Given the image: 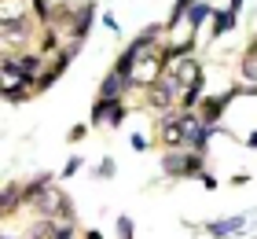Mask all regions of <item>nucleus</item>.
I'll list each match as a JSON object with an SVG mask.
<instances>
[{"mask_svg":"<svg viewBox=\"0 0 257 239\" xmlns=\"http://www.w3.org/2000/svg\"><path fill=\"white\" fill-rule=\"evenodd\" d=\"M107 111H110V100H96V103H92L88 122H92V125H107Z\"/></svg>","mask_w":257,"mask_h":239,"instance_id":"15","label":"nucleus"},{"mask_svg":"<svg viewBox=\"0 0 257 239\" xmlns=\"http://www.w3.org/2000/svg\"><path fill=\"white\" fill-rule=\"evenodd\" d=\"M92 19H96V4H77V11H74V41H85L88 37Z\"/></svg>","mask_w":257,"mask_h":239,"instance_id":"9","label":"nucleus"},{"mask_svg":"<svg viewBox=\"0 0 257 239\" xmlns=\"http://www.w3.org/2000/svg\"><path fill=\"white\" fill-rule=\"evenodd\" d=\"M228 8H231V11H235V15H239V8H242V0H228Z\"/></svg>","mask_w":257,"mask_h":239,"instance_id":"25","label":"nucleus"},{"mask_svg":"<svg viewBox=\"0 0 257 239\" xmlns=\"http://www.w3.org/2000/svg\"><path fill=\"white\" fill-rule=\"evenodd\" d=\"M235 22H239V15L231 8H217L213 11V37H224L228 30H235Z\"/></svg>","mask_w":257,"mask_h":239,"instance_id":"10","label":"nucleus"},{"mask_svg":"<svg viewBox=\"0 0 257 239\" xmlns=\"http://www.w3.org/2000/svg\"><path fill=\"white\" fill-rule=\"evenodd\" d=\"M114 228H118V239H136V224H133V217H125V213L114 217Z\"/></svg>","mask_w":257,"mask_h":239,"instance_id":"14","label":"nucleus"},{"mask_svg":"<svg viewBox=\"0 0 257 239\" xmlns=\"http://www.w3.org/2000/svg\"><path fill=\"white\" fill-rule=\"evenodd\" d=\"M0 30H4V44H8V52H11V44H22L33 33V22L22 15V19H0Z\"/></svg>","mask_w":257,"mask_h":239,"instance_id":"7","label":"nucleus"},{"mask_svg":"<svg viewBox=\"0 0 257 239\" xmlns=\"http://www.w3.org/2000/svg\"><path fill=\"white\" fill-rule=\"evenodd\" d=\"M77 170H81V158H77V154H74V158H70V162L63 166V177H74Z\"/></svg>","mask_w":257,"mask_h":239,"instance_id":"20","label":"nucleus"},{"mask_svg":"<svg viewBox=\"0 0 257 239\" xmlns=\"http://www.w3.org/2000/svg\"><path fill=\"white\" fill-rule=\"evenodd\" d=\"M242 81L257 85V55H246V59H242Z\"/></svg>","mask_w":257,"mask_h":239,"instance_id":"17","label":"nucleus"},{"mask_svg":"<svg viewBox=\"0 0 257 239\" xmlns=\"http://www.w3.org/2000/svg\"><path fill=\"white\" fill-rule=\"evenodd\" d=\"M22 202V188L19 184H4V217H11V213L19 210Z\"/></svg>","mask_w":257,"mask_h":239,"instance_id":"13","label":"nucleus"},{"mask_svg":"<svg viewBox=\"0 0 257 239\" xmlns=\"http://www.w3.org/2000/svg\"><path fill=\"white\" fill-rule=\"evenodd\" d=\"M103 26H107L110 33H118V30H121V26H118V19H114V15H103Z\"/></svg>","mask_w":257,"mask_h":239,"instance_id":"23","label":"nucleus"},{"mask_svg":"<svg viewBox=\"0 0 257 239\" xmlns=\"http://www.w3.org/2000/svg\"><path fill=\"white\" fill-rule=\"evenodd\" d=\"M213 11H217V8H209L206 0H195V8L188 11V22H191V30H198L206 19H213Z\"/></svg>","mask_w":257,"mask_h":239,"instance_id":"12","label":"nucleus"},{"mask_svg":"<svg viewBox=\"0 0 257 239\" xmlns=\"http://www.w3.org/2000/svg\"><path fill=\"white\" fill-rule=\"evenodd\" d=\"M191 8H195V0H173V8H169V19H166V30H173L177 22H184Z\"/></svg>","mask_w":257,"mask_h":239,"instance_id":"11","label":"nucleus"},{"mask_svg":"<svg viewBox=\"0 0 257 239\" xmlns=\"http://www.w3.org/2000/svg\"><path fill=\"white\" fill-rule=\"evenodd\" d=\"M231 184H235V188H242V184H250V173H235V177H231Z\"/></svg>","mask_w":257,"mask_h":239,"instance_id":"24","label":"nucleus"},{"mask_svg":"<svg viewBox=\"0 0 257 239\" xmlns=\"http://www.w3.org/2000/svg\"><path fill=\"white\" fill-rule=\"evenodd\" d=\"M169 74H173V81L184 89V92H191V89H202L206 85V74H202V63L198 59H177V63L169 66Z\"/></svg>","mask_w":257,"mask_h":239,"instance_id":"4","label":"nucleus"},{"mask_svg":"<svg viewBox=\"0 0 257 239\" xmlns=\"http://www.w3.org/2000/svg\"><path fill=\"white\" fill-rule=\"evenodd\" d=\"M125 114H128V111H125V103H110V111H107V125H110V129H118V125L125 122Z\"/></svg>","mask_w":257,"mask_h":239,"instance_id":"16","label":"nucleus"},{"mask_svg":"<svg viewBox=\"0 0 257 239\" xmlns=\"http://www.w3.org/2000/svg\"><path fill=\"white\" fill-rule=\"evenodd\" d=\"M246 224H250V217H224V221H209L206 232L213 235V239H228V235H235V232H246Z\"/></svg>","mask_w":257,"mask_h":239,"instance_id":"8","label":"nucleus"},{"mask_svg":"<svg viewBox=\"0 0 257 239\" xmlns=\"http://www.w3.org/2000/svg\"><path fill=\"white\" fill-rule=\"evenodd\" d=\"M96 177H99V181H107V177H114V158H103V162L96 166Z\"/></svg>","mask_w":257,"mask_h":239,"instance_id":"18","label":"nucleus"},{"mask_svg":"<svg viewBox=\"0 0 257 239\" xmlns=\"http://www.w3.org/2000/svg\"><path fill=\"white\" fill-rule=\"evenodd\" d=\"M85 133H88V125H74V129H70V143H77Z\"/></svg>","mask_w":257,"mask_h":239,"instance_id":"22","label":"nucleus"},{"mask_svg":"<svg viewBox=\"0 0 257 239\" xmlns=\"http://www.w3.org/2000/svg\"><path fill=\"white\" fill-rule=\"evenodd\" d=\"M128 143H133L136 151H147V143H151V140H147L144 133H133V140H128Z\"/></svg>","mask_w":257,"mask_h":239,"instance_id":"21","label":"nucleus"},{"mask_svg":"<svg viewBox=\"0 0 257 239\" xmlns=\"http://www.w3.org/2000/svg\"><path fill=\"white\" fill-rule=\"evenodd\" d=\"M246 147H257V133H250V136H246Z\"/></svg>","mask_w":257,"mask_h":239,"instance_id":"26","label":"nucleus"},{"mask_svg":"<svg viewBox=\"0 0 257 239\" xmlns=\"http://www.w3.org/2000/svg\"><path fill=\"white\" fill-rule=\"evenodd\" d=\"M195 181H198V184H202L206 191H213V188H217V177H213V173H209V170H202V173H198V177H195Z\"/></svg>","mask_w":257,"mask_h":239,"instance_id":"19","label":"nucleus"},{"mask_svg":"<svg viewBox=\"0 0 257 239\" xmlns=\"http://www.w3.org/2000/svg\"><path fill=\"white\" fill-rule=\"evenodd\" d=\"M133 89V81L121 77L118 70H110L107 77H103V85H99V100H110V103H125V92Z\"/></svg>","mask_w":257,"mask_h":239,"instance_id":"6","label":"nucleus"},{"mask_svg":"<svg viewBox=\"0 0 257 239\" xmlns=\"http://www.w3.org/2000/svg\"><path fill=\"white\" fill-rule=\"evenodd\" d=\"M180 96H184V89L173 81V74L166 70V74L147 89V107H151V111H158V114H169V111H177V107H180Z\"/></svg>","mask_w":257,"mask_h":239,"instance_id":"2","label":"nucleus"},{"mask_svg":"<svg viewBox=\"0 0 257 239\" xmlns=\"http://www.w3.org/2000/svg\"><path fill=\"white\" fill-rule=\"evenodd\" d=\"M202 166H206L202 151H184V154L169 151V154H162V173H166V177H198Z\"/></svg>","mask_w":257,"mask_h":239,"instance_id":"3","label":"nucleus"},{"mask_svg":"<svg viewBox=\"0 0 257 239\" xmlns=\"http://www.w3.org/2000/svg\"><path fill=\"white\" fill-rule=\"evenodd\" d=\"M162 140H166V147H188V129H184V114L180 111H169V114H162Z\"/></svg>","mask_w":257,"mask_h":239,"instance_id":"5","label":"nucleus"},{"mask_svg":"<svg viewBox=\"0 0 257 239\" xmlns=\"http://www.w3.org/2000/svg\"><path fill=\"white\" fill-rule=\"evenodd\" d=\"M33 210H37V217H48V221H63V224H74V202L63 188H48L41 191L37 202H33Z\"/></svg>","mask_w":257,"mask_h":239,"instance_id":"1","label":"nucleus"}]
</instances>
